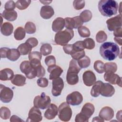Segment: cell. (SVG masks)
<instances>
[{"mask_svg":"<svg viewBox=\"0 0 122 122\" xmlns=\"http://www.w3.org/2000/svg\"><path fill=\"white\" fill-rule=\"evenodd\" d=\"M117 70V65L113 62H107L104 64V72L115 73Z\"/></svg>","mask_w":122,"mask_h":122,"instance_id":"cell-32","label":"cell"},{"mask_svg":"<svg viewBox=\"0 0 122 122\" xmlns=\"http://www.w3.org/2000/svg\"><path fill=\"white\" fill-rule=\"evenodd\" d=\"M66 81L69 85H74L76 84L79 81L78 74L74 72H67L66 75Z\"/></svg>","mask_w":122,"mask_h":122,"instance_id":"cell-27","label":"cell"},{"mask_svg":"<svg viewBox=\"0 0 122 122\" xmlns=\"http://www.w3.org/2000/svg\"><path fill=\"white\" fill-rule=\"evenodd\" d=\"M14 76L13 71L10 68H5L0 71V80L1 81L11 80Z\"/></svg>","mask_w":122,"mask_h":122,"instance_id":"cell-21","label":"cell"},{"mask_svg":"<svg viewBox=\"0 0 122 122\" xmlns=\"http://www.w3.org/2000/svg\"><path fill=\"white\" fill-rule=\"evenodd\" d=\"M72 114L71 109L66 102L61 103L58 107V117L63 122H68L70 120Z\"/></svg>","mask_w":122,"mask_h":122,"instance_id":"cell-4","label":"cell"},{"mask_svg":"<svg viewBox=\"0 0 122 122\" xmlns=\"http://www.w3.org/2000/svg\"><path fill=\"white\" fill-rule=\"evenodd\" d=\"M82 80L84 84L88 87L91 86L96 82V78L95 74L91 71H85L82 75Z\"/></svg>","mask_w":122,"mask_h":122,"instance_id":"cell-13","label":"cell"},{"mask_svg":"<svg viewBox=\"0 0 122 122\" xmlns=\"http://www.w3.org/2000/svg\"><path fill=\"white\" fill-rule=\"evenodd\" d=\"M83 41L85 48L88 50H92L94 48L95 43L92 39L90 38H86Z\"/></svg>","mask_w":122,"mask_h":122,"instance_id":"cell-41","label":"cell"},{"mask_svg":"<svg viewBox=\"0 0 122 122\" xmlns=\"http://www.w3.org/2000/svg\"><path fill=\"white\" fill-rule=\"evenodd\" d=\"M13 97V91L8 87L0 85V99L4 103H9Z\"/></svg>","mask_w":122,"mask_h":122,"instance_id":"cell-7","label":"cell"},{"mask_svg":"<svg viewBox=\"0 0 122 122\" xmlns=\"http://www.w3.org/2000/svg\"><path fill=\"white\" fill-rule=\"evenodd\" d=\"M83 97L81 94L77 91L73 92L66 97V102L72 106L79 105L81 103Z\"/></svg>","mask_w":122,"mask_h":122,"instance_id":"cell-8","label":"cell"},{"mask_svg":"<svg viewBox=\"0 0 122 122\" xmlns=\"http://www.w3.org/2000/svg\"><path fill=\"white\" fill-rule=\"evenodd\" d=\"M120 48L117 44L112 42H105L100 47V54L105 60L111 61L119 55Z\"/></svg>","mask_w":122,"mask_h":122,"instance_id":"cell-1","label":"cell"},{"mask_svg":"<svg viewBox=\"0 0 122 122\" xmlns=\"http://www.w3.org/2000/svg\"><path fill=\"white\" fill-rule=\"evenodd\" d=\"M13 26L9 22L3 23L0 27V32L1 34L6 36L10 35L13 32Z\"/></svg>","mask_w":122,"mask_h":122,"instance_id":"cell-22","label":"cell"},{"mask_svg":"<svg viewBox=\"0 0 122 122\" xmlns=\"http://www.w3.org/2000/svg\"><path fill=\"white\" fill-rule=\"evenodd\" d=\"M16 7V3L13 0H9L7 1L4 5L5 10H13Z\"/></svg>","mask_w":122,"mask_h":122,"instance_id":"cell-48","label":"cell"},{"mask_svg":"<svg viewBox=\"0 0 122 122\" xmlns=\"http://www.w3.org/2000/svg\"><path fill=\"white\" fill-rule=\"evenodd\" d=\"M98 8L102 15L109 17L117 13L119 5L113 0H101L99 1Z\"/></svg>","mask_w":122,"mask_h":122,"instance_id":"cell-2","label":"cell"},{"mask_svg":"<svg viewBox=\"0 0 122 122\" xmlns=\"http://www.w3.org/2000/svg\"><path fill=\"white\" fill-rule=\"evenodd\" d=\"M70 55L73 59L77 61L81 59L82 57L85 56V53L84 50L80 51H72Z\"/></svg>","mask_w":122,"mask_h":122,"instance_id":"cell-43","label":"cell"},{"mask_svg":"<svg viewBox=\"0 0 122 122\" xmlns=\"http://www.w3.org/2000/svg\"><path fill=\"white\" fill-rule=\"evenodd\" d=\"M104 79L105 81L112 84H117L122 87V78L117 74L112 72H105L104 74Z\"/></svg>","mask_w":122,"mask_h":122,"instance_id":"cell-12","label":"cell"},{"mask_svg":"<svg viewBox=\"0 0 122 122\" xmlns=\"http://www.w3.org/2000/svg\"><path fill=\"white\" fill-rule=\"evenodd\" d=\"M81 70V68L79 66L77 61L74 59L71 60L70 62L69 67L67 72H74L78 74Z\"/></svg>","mask_w":122,"mask_h":122,"instance_id":"cell-30","label":"cell"},{"mask_svg":"<svg viewBox=\"0 0 122 122\" xmlns=\"http://www.w3.org/2000/svg\"><path fill=\"white\" fill-rule=\"evenodd\" d=\"M44 62L46 65L49 67L56 64V59L54 56L50 55L45 58Z\"/></svg>","mask_w":122,"mask_h":122,"instance_id":"cell-45","label":"cell"},{"mask_svg":"<svg viewBox=\"0 0 122 122\" xmlns=\"http://www.w3.org/2000/svg\"><path fill=\"white\" fill-rule=\"evenodd\" d=\"M113 35L115 37H122V27L116 29L114 30Z\"/></svg>","mask_w":122,"mask_h":122,"instance_id":"cell-56","label":"cell"},{"mask_svg":"<svg viewBox=\"0 0 122 122\" xmlns=\"http://www.w3.org/2000/svg\"><path fill=\"white\" fill-rule=\"evenodd\" d=\"M65 27L67 29L73 30L74 29V24L73 18L66 17L65 18Z\"/></svg>","mask_w":122,"mask_h":122,"instance_id":"cell-44","label":"cell"},{"mask_svg":"<svg viewBox=\"0 0 122 122\" xmlns=\"http://www.w3.org/2000/svg\"><path fill=\"white\" fill-rule=\"evenodd\" d=\"M78 31L80 36L82 38H88L91 35L89 29L85 26H82L78 29Z\"/></svg>","mask_w":122,"mask_h":122,"instance_id":"cell-39","label":"cell"},{"mask_svg":"<svg viewBox=\"0 0 122 122\" xmlns=\"http://www.w3.org/2000/svg\"><path fill=\"white\" fill-rule=\"evenodd\" d=\"M20 71L24 73L26 77L29 79H32L36 77V69L31 66L30 61H22L20 64Z\"/></svg>","mask_w":122,"mask_h":122,"instance_id":"cell-6","label":"cell"},{"mask_svg":"<svg viewBox=\"0 0 122 122\" xmlns=\"http://www.w3.org/2000/svg\"><path fill=\"white\" fill-rule=\"evenodd\" d=\"M10 121L11 122H24L23 120H22L21 118H20L19 117H18L17 115H13L11 116V117L10 118Z\"/></svg>","mask_w":122,"mask_h":122,"instance_id":"cell-57","label":"cell"},{"mask_svg":"<svg viewBox=\"0 0 122 122\" xmlns=\"http://www.w3.org/2000/svg\"><path fill=\"white\" fill-rule=\"evenodd\" d=\"M1 14L2 16L6 20L10 21H13L15 20L18 17V14L17 12L13 10H3Z\"/></svg>","mask_w":122,"mask_h":122,"instance_id":"cell-25","label":"cell"},{"mask_svg":"<svg viewBox=\"0 0 122 122\" xmlns=\"http://www.w3.org/2000/svg\"><path fill=\"white\" fill-rule=\"evenodd\" d=\"M42 57V54L41 52L37 51L30 52L29 54L28 58L29 61H31L33 59H38L39 60H41Z\"/></svg>","mask_w":122,"mask_h":122,"instance_id":"cell-46","label":"cell"},{"mask_svg":"<svg viewBox=\"0 0 122 122\" xmlns=\"http://www.w3.org/2000/svg\"><path fill=\"white\" fill-rule=\"evenodd\" d=\"M73 19L74 21V29H78L80 27L82 26L83 24V22L82 21L79 16L73 17Z\"/></svg>","mask_w":122,"mask_h":122,"instance_id":"cell-51","label":"cell"},{"mask_svg":"<svg viewBox=\"0 0 122 122\" xmlns=\"http://www.w3.org/2000/svg\"><path fill=\"white\" fill-rule=\"evenodd\" d=\"M104 121V120L101 118L99 116H96L95 117L93 118L92 122H103Z\"/></svg>","mask_w":122,"mask_h":122,"instance_id":"cell-59","label":"cell"},{"mask_svg":"<svg viewBox=\"0 0 122 122\" xmlns=\"http://www.w3.org/2000/svg\"><path fill=\"white\" fill-rule=\"evenodd\" d=\"M40 2L42 3L43 4H44V5H47V4H49V3H50L51 2H52V1H41L40 0Z\"/></svg>","mask_w":122,"mask_h":122,"instance_id":"cell-61","label":"cell"},{"mask_svg":"<svg viewBox=\"0 0 122 122\" xmlns=\"http://www.w3.org/2000/svg\"><path fill=\"white\" fill-rule=\"evenodd\" d=\"M115 93L114 87L110 83H103L100 94L106 97H112Z\"/></svg>","mask_w":122,"mask_h":122,"instance_id":"cell-17","label":"cell"},{"mask_svg":"<svg viewBox=\"0 0 122 122\" xmlns=\"http://www.w3.org/2000/svg\"><path fill=\"white\" fill-rule=\"evenodd\" d=\"M54 14V11L52 7L48 5L42 6L40 10V15L44 19L48 20L52 17Z\"/></svg>","mask_w":122,"mask_h":122,"instance_id":"cell-19","label":"cell"},{"mask_svg":"<svg viewBox=\"0 0 122 122\" xmlns=\"http://www.w3.org/2000/svg\"><path fill=\"white\" fill-rule=\"evenodd\" d=\"M26 42L28 43L32 48L35 47L38 44V41L37 39L34 37H31L29 38L28 40H26Z\"/></svg>","mask_w":122,"mask_h":122,"instance_id":"cell-52","label":"cell"},{"mask_svg":"<svg viewBox=\"0 0 122 122\" xmlns=\"http://www.w3.org/2000/svg\"><path fill=\"white\" fill-rule=\"evenodd\" d=\"M26 35L25 29L21 27H18L14 32V38L17 41H21L23 40Z\"/></svg>","mask_w":122,"mask_h":122,"instance_id":"cell-29","label":"cell"},{"mask_svg":"<svg viewBox=\"0 0 122 122\" xmlns=\"http://www.w3.org/2000/svg\"><path fill=\"white\" fill-rule=\"evenodd\" d=\"M48 80L46 78L41 77L37 80V85L41 88H45L48 85Z\"/></svg>","mask_w":122,"mask_h":122,"instance_id":"cell-49","label":"cell"},{"mask_svg":"<svg viewBox=\"0 0 122 122\" xmlns=\"http://www.w3.org/2000/svg\"><path fill=\"white\" fill-rule=\"evenodd\" d=\"M17 49L20 51V55H26L31 52V47L26 42L20 44L17 48Z\"/></svg>","mask_w":122,"mask_h":122,"instance_id":"cell-28","label":"cell"},{"mask_svg":"<svg viewBox=\"0 0 122 122\" xmlns=\"http://www.w3.org/2000/svg\"><path fill=\"white\" fill-rule=\"evenodd\" d=\"M52 47L49 43L43 44L40 48L41 54L43 56H47L51 53L52 51Z\"/></svg>","mask_w":122,"mask_h":122,"instance_id":"cell-35","label":"cell"},{"mask_svg":"<svg viewBox=\"0 0 122 122\" xmlns=\"http://www.w3.org/2000/svg\"><path fill=\"white\" fill-rule=\"evenodd\" d=\"M20 56V53L17 49H10L7 53V58L11 61H14L18 60Z\"/></svg>","mask_w":122,"mask_h":122,"instance_id":"cell-26","label":"cell"},{"mask_svg":"<svg viewBox=\"0 0 122 122\" xmlns=\"http://www.w3.org/2000/svg\"><path fill=\"white\" fill-rule=\"evenodd\" d=\"M63 51L67 54H70L72 50V44H66L63 47Z\"/></svg>","mask_w":122,"mask_h":122,"instance_id":"cell-55","label":"cell"},{"mask_svg":"<svg viewBox=\"0 0 122 122\" xmlns=\"http://www.w3.org/2000/svg\"><path fill=\"white\" fill-rule=\"evenodd\" d=\"M114 40L120 45H122V37H114Z\"/></svg>","mask_w":122,"mask_h":122,"instance_id":"cell-60","label":"cell"},{"mask_svg":"<svg viewBox=\"0 0 122 122\" xmlns=\"http://www.w3.org/2000/svg\"><path fill=\"white\" fill-rule=\"evenodd\" d=\"M75 121L76 122H87L89 121V119L86 118L80 112L76 115Z\"/></svg>","mask_w":122,"mask_h":122,"instance_id":"cell-53","label":"cell"},{"mask_svg":"<svg viewBox=\"0 0 122 122\" xmlns=\"http://www.w3.org/2000/svg\"><path fill=\"white\" fill-rule=\"evenodd\" d=\"M107 28L109 31H112L116 29L122 27V17L121 15L111 18L106 21Z\"/></svg>","mask_w":122,"mask_h":122,"instance_id":"cell-10","label":"cell"},{"mask_svg":"<svg viewBox=\"0 0 122 122\" xmlns=\"http://www.w3.org/2000/svg\"><path fill=\"white\" fill-rule=\"evenodd\" d=\"M107 39V35L103 30H100L97 32L96 35V40L99 43L105 41Z\"/></svg>","mask_w":122,"mask_h":122,"instance_id":"cell-40","label":"cell"},{"mask_svg":"<svg viewBox=\"0 0 122 122\" xmlns=\"http://www.w3.org/2000/svg\"><path fill=\"white\" fill-rule=\"evenodd\" d=\"M116 119L120 122H122V110H120L116 114Z\"/></svg>","mask_w":122,"mask_h":122,"instance_id":"cell-58","label":"cell"},{"mask_svg":"<svg viewBox=\"0 0 122 122\" xmlns=\"http://www.w3.org/2000/svg\"><path fill=\"white\" fill-rule=\"evenodd\" d=\"M47 71L50 73L49 79L50 80H53L60 77L63 72L62 68L56 64L48 67Z\"/></svg>","mask_w":122,"mask_h":122,"instance_id":"cell-14","label":"cell"},{"mask_svg":"<svg viewBox=\"0 0 122 122\" xmlns=\"http://www.w3.org/2000/svg\"><path fill=\"white\" fill-rule=\"evenodd\" d=\"M65 27V20L61 17L56 18L52 23V29L53 31L58 32L61 31Z\"/></svg>","mask_w":122,"mask_h":122,"instance_id":"cell-20","label":"cell"},{"mask_svg":"<svg viewBox=\"0 0 122 122\" xmlns=\"http://www.w3.org/2000/svg\"><path fill=\"white\" fill-rule=\"evenodd\" d=\"M52 87L51 90L52 94L55 97L61 95L64 87V82L62 78L59 77L52 80Z\"/></svg>","mask_w":122,"mask_h":122,"instance_id":"cell-9","label":"cell"},{"mask_svg":"<svg viewBox=\"0 0 122 122\" xmlns=\"http://www.w3.org/2000/svg\"><path fill=\"white\" fill-rule=\"evenodd\" d=\"M50 97L46 95L44 92H42L41 95L36 96L33 100L34 106L42 110H44L51 104Z\"/></svg>","mask_w":122,"mask_h":122,"instance_id":"cell-5","label":"cell"},{"mask_svg":"<svg viewBox=\"0 0 122 122\" xmlns=\"http://www.w3.org/2000/svg\"><path fill=\"white\" fill-rule=\"evenodd\" d=\"M26 77L21 74H16L11 80V82L17 86H23L26 84Z\"/></svg>","mask_w":122,"mask_h":122,"instance_id":"cell-23","label":"cell"},{"mask_svg":"<svg viewBox=\"0 0 122 122\" xmlns=\"http://www.w3.org/2000/svg\"><path fill=\"white\" fill-rule=\"evenodd\" d=\"M79 17L83 23L87 22L92 19V14L90 10H85L81 13Z\"/></svg>","mask_w":122,"mask_h":122,"instance_id":"cell-31","label":"cell"},{"mask_svg":"<svg viewBox=\"0 0 122 122\" xmlns=\"http://www.w3.org/2000/svg\"><path fill=\"white\" fill-rule=\"evenodd\" d=\"M58 113L57 106L53 103H51L47 107L44 113V117L48 120H52Z\"/></svg>","mask_w":122,"mask_h":122,"instance_id":"cell-16","label":"cell"},{"mask_svg":"<svg viewBox=\"0 0 122 122\" xmlns=\"http://www.w3.org/2000/svg\"><path fill=\"white\" fill-rule=\"evenodd\" d=\"M11 112L10 109L6 107H1L0 109V117L3 120L9 119L10 116Z\"/></svg>","mask_w":122,"mask_h":122,"instance_id":"cell-38","label":"cell"},{"mask_svg":"<svg viewBox=\"0 0 122 122\" xmlns=\"http://www.w3.org/2000/svg\"><path fill=\"white\" fill-rule=\"evenodd\" d=\"M93 67L95 71L98 73L102 74L104 72V63L100 60L96 61L94 62Z\"/></svg>","mask_w":122,"mask_h":122,"instance_id":"cell-34","label":"cell"},{"mask_svg":"<svg viewBox=\"0 0 122 122\" xmlns=\"http://www.w3.org/2000/svg\"><path fill=\"white\" fill-rule=\"evenodd\" d=\"M103 83V82L101 81H97L94 83L91 91V95L92 97H97L100 95Z\"/></svg>","mask_w":122,"mask_h":122,"instance_id":"cell-24","label":"cell"},{"mask_svg":"<svg viewBox=\"0 0 122 122\" xmlns=\"http://www.w3.org/2000/svg\"><path fill=\"white\" fill-rule=\"evenodd\" d=\"M10 49L7 47H2L0 49V54L1 58H7V53Z\"/></svg>","mask_w":122,"mask_h":122,"instance_id":"cell-54","label":"cell"},{"mask_svg":"<svg viewBox=\"0 0 122 122\" xmlns=\"http://www.w3.org/2000/svg\"><path fill=\"white\" fill-rule=\"evenodd\" d=\"M35 69L36 71V77L38 78H41L44 76L45 74V70L44 67L41 66V65L36 67Z\"/></svg>","mask_w":122,"mask_h":122,"instance_id":"cell-50","label":"cell"},{"mask_svg":"<svg viewBox=\"0 0 122 122\" xmlns=\"http://www.w3.org/2000/svg\"><path fill=\"white\" fill-rule=\"evenodd\" d=\"M42 120L41 112L39 108L34 106L32 107L28 113L27 122H39Z\"/></svg>","mask_w":122,"mask_h":122,"instance_id":"cell-11","label":"cell"},{"mask_svg":"<svg viewBox=\"0 0 122 122\" xmlns=\"http://www.w3.org/2000/svg\"><path fill=\"white\" fill-rule=\"evenodd\" d=\"M79 66L81 68H86L88 67L91 63V60L87 56H85L77 61Z\"/></svg>","mask_w":122,"mask_h":122,"instance_id":"cell-33","label":"cell"},{"mask_svg":"<svg viewBox=\"0 0 122 122\" xmlns=\"http://www.w3.org/2000/svg\"><path fill=\"white\" fill-rule=\"evenodd\" d=\"M31 3L30 0H17L16 2V7L18 9L20 10H24L27 9L30 4Z\"/></svg>","mask_w":122,"mask_h":122,"instance_id":"cell-37","label":"cell"},{"mask_svg":"<svg viewBox=\"0 0 122 122\" xmlns=\"http://www.w3.org/2000/svg\"><path fill=\"white\" fill-rule=\"evenodd\" d=\"M85 4L84 0H75L73 2V6L74 8L76 10H80L83 9Z\"/></svg>","mask_w":122,"mask_h":122,"instance_id":"cell-47","label":"cell"},{"mask_svg":"<svg viewBox=\"0 0 122 122\" xmlns=\"http://www.w3.org/2000/svg\"><path fill=\"white\" fill-rule=\"evenodd\" d=\"M95 108L93 104L87 102L82 107L80 113L87 119H89L93 114Z\"/></svg>","mask_w":122,"mask_h":122,"instance_id":"cell-18","label":"cell"},{"mask_svg":"<svg viewBox=\"0 0 122 122\" xmlns=\"http://www.w3.org/2000/svg\"><path fill=\"white\" fill-rule=\"evenodd\" d=\"M74 31L73 30L65 29L57 32L55 35L54 41L59 45L64 46L68 43L73 37Z\"/></svg>","mask_w":122,"mask_h":122,"instance_id":"cell-3","label":"cell"},{"mask_svg":"<svg viewBox=\"0 0 122 122\" xmlns=\"http://www.w3.org/2000/svg\"><path fill=\"white\" fill-rule=\"evenodd\" d=\"M85 47L83 41H77L72 44V50L75 51H80L84 50Z\"/></svg>","mask_w":122,"mask_h":122,"instance_id":"cell-42","label":"cell"},{"mask_svg":"<svg viewBox=\"0 0 122 122\" xmlns=\"http://www.w3.org/2000/svg\"><path fill=\"white\" fill-rule=\"evenodd\" d=\"M99 116L105 121H110L114 116V111L110 107L105 106L101 110Z\"/></svg>","mask_w":122,"mask_h":122,"instance_id":"cell-15","label":"cell"},{"mask_svg":"<svg viewBox=\"0 0 122 122\" xmlns=\"http://www.w3.org/2000/svg\"><path fill=\"white\" fill-rule=\"evenodd\" d=\"M24 29L27 33L31 34L36 32V27L34 23L31 21H28L25 25Z\"/></svg>","mask_w":122,"mask_h":122,"instance_id":"cell-36","label":"cell"}]
</instances>
